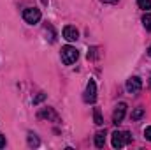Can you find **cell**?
<instances>
[{"instance_id":"1","label":"cell","mask_w":151,"mask_h":150,"mask_svg":"<svg viewBox=\"0 0 151 150\" xmlns=\"http://www.w3.org/2000/svg\"><path fill=\"white\" fill-rule=\"evenodd\" d=\"M132 141V136L130 133L127 131H114L113 136H111V143H113L114 149H123L125 145H128Z\"/></svg>"},{"instance_id":"2","label":"cell","mask_w":151,"mask_h":150,"mask_svg":"<svg viewBox=\"0 0 151 150\" xmlns=\"http://www.w3.org/2000/svg\"><path fill=\"white\" fill-rule=\"evenodd\" d=\"M60 55H62V62H63L65 66H72L76 60L79 58V53H77V50H76L74 46H70V44L63 46Z\"/></svg>"},{"instance_id":"3","label":"cell","mask_w":151,"mask_h":150,"mask_svg":"<svg viewBox=\"0 0 151 150\" xmlns=\"http://www.w3.org/2000/svg\"><path fill=\"white\" fill-rule=\"evenodd\" d=\"M23 20H25L27 23H30V25H35V23L40 21V11L35 9V7L25 9V11H23Z\"/></svg>"},{"instance_id":"4","label":"cell","mask_w":151,"mask_h":150,"mask_svg":"<svg viewBox=\"0 0 151 150\" xmlns=\"http://www.w3.org/2000/svg\"><path fill=\"white\" fill-rule=\"evenodd\" d=\"M84 101H86V103H95V101H97V85H95V81H93V79H90V81H88V85H86Z\"/></svg>"},{"instance_id":"5","label":"cell","mask_w":151,"mask_h":150,"mask_svg":"<svg viewBox=\"0 0 151 150\" xmlns=\"http://www.w3.org/2000/svg\"><path fill=\"white\" fill-rule=\"evenodd\" d=\"M141 88H142V79H141V78L134 76V78H130V79L127 81V90H128L130 94H137Z\"/></svg>"},{"instance_id":"6","label":"cell","mask_w":151,"mask_h":150,"mask_svg":"<svg viewBox=\"0 0 151 150\" xmlns=\"http://www.w3.org/2000/svg\"><path fill=\"white\" fill-rule=\"evenodd\" d=\"M125 113H127V104H125V103H119V104L116 106L114 113H113V122L116 124V125L125 118Z\"/></svg>"},{"instance_id":"7","label":"cell","mask_w":151,"mask_h":150,"mask_svg":"<svg viewBox=\"0 0 151 150\" xmlns=\"http://www.w3.org/2000/svg\"><path fill=\"white\" fill-rule=\"evenodd\" d=\"M63 37L67 39V41H70V42H74L79 39V30L72 27V25H67L65 28H63Z\"/></svg>"},{"instance_id":"8","label":"cell","mask_w":151,"mask_h":150,"mask_svg":"<svg viewBox=\"0 0 151 150\" xmlns=\"http://www.w3.org/2000/svg\"><path fill=\"white\" fill-rule=\"evenodd\" d=\"M106 145V131H100L95 134V147L97 149H102Z\"/></svg>"},{"instance_id":"9","label":"cell","mask_w":151,"mask_h":150,"mask_svg":"<svg viewBox=\"0 0 151 150\" xmlns=\"http://www.w3.org/2000/svg\"><path fill=\"white\" fill-rule=\"evenodd\" d=\"M40 117H44V118H53L55 122L58 120V117H56V113L53 111L51 108H47V110H42V111H40Z\"/></svg>"},{"instance_id":"10","label":"cell","mask_w":151,"mask_h":150,"mask_svg":"<svg viewBox=\"0 0 151 150\" xmlns=\"http://www.w3.org/2000/svg\"><path fill=\"white\" fill-rule=\"evenodd\" d=\"M137 5H139V9H142V11H150L151 9V0H137Z\"/></svg>"},{"instance_id":"11","label":"cell","mask_w":151,"mask_h":150,"mask_svg":"<svg viewBox=\"0 0 151 150\" xmlns=\"http://www.w3.org/2000/svg\"><path fill=\"white\" fill-rule=\"evenodd\" d=\"M144 117V108H135L134 111H132V120H139V118H142Z\"/></svg>"},{"instance_id":"12","label":"cell","mask_w":151,"mask_h":150,"mask_svg":"<svg viewBox=\"0 0 151 150\" xmlns=\"http://www.w3.org/2000/svg\"><path fill=\"white\" fill-rule=\"evenodd\" d=\"M93 118H95V124H97V125H102V124H104L102 115H100V110H99V108L93 110Z\"/></svg>"},{"instance_id":"13","label":"cell","mask_w":151,"mask_h":150,"mask_svg":"<svg viewBox=\"0 0 151 150\" xmlns=\"http://www.w3.org/2000/svg\"><path fill=\"white\" fill-rule=\"evenodd\" d=\"M142 25H144V28H146V30H150V32H151V14H150V12H146V14H144V18H142Z\"/></svg>"},{"instance_id":"14","label":"cell","mask_w":151,"mask_h":150,"mask_svg":"<svg viewBox=\"0 0 151 150\" xmlns=\"http://www.w3.org/2000/svg\"><path fill=\"white\" fill-rule=\"evenodd\" d=\"M28 145H30V147H37V145H39V140L34 136V134H30V136H28Z\"/></svg>"},{"instance_id":"15","label":"cell","mask_w":151,"mask_h":150,"mask_svg":"<svg viewBox=\"0 0 151 150\" xmlns=\"http://www.w3.org/2000/svg\"><path fill=\"white\" fill-rule=\"evenodd\" d=\"M144 136H146V140H150V141H151V125L144 129Z\"/></svg>"},{"instance_id":"16","label":"cell","mask_w":151,"mask_h":150,"mask_svg":"<svg viewBox=\"0 0 151 150\" xmlns=\"http://www.w3.org/2000/svg\"><path fill=\"white\" fill-rule=\"evenodd\" d=\"M44 97H46V95H44V94H39L37 97H35V99H34V104H39V103H40V101H42V99H44Z\"/></svg>"},{"instance_id":"17","label":"cell","mask_w":151,"mask_h":150,"mask_svg":"<svg viewBox=\"0 0 151 150\" xmlns=\"http://www.w3.org/2000/svg\"><path fill=\"white\" fill-rule=\"evenodd\" d=\"M2 147H5V136L4 134H0V149Z\"/></svg>"},{"instance_id":"18","label":"cell","mask_w":151,"mask_h":150,"mask_svg":"<svg viewBox=\"0 0 151 150\" xmlns=\"http://www.w3.org/2000/svg\"><path fill=\"white\" fill-rule=\"evenodd\" d=\"M100 2H104V4H116L118 0H100Z\"/></svg>"},{"instance_id":"19","label":"cell","mask_w":151,"mask_h":150,"mask_svg":"<svg viewBox=\"0 0 151 150\" xmlns=\"http://www.w3.org/2000/svg\"><path fill=\"white\" fill-rule=\"evenodd\" d=\"M148 55H150V57H151V46H150V48H148Z\"/></svg>"}]
</instances>
